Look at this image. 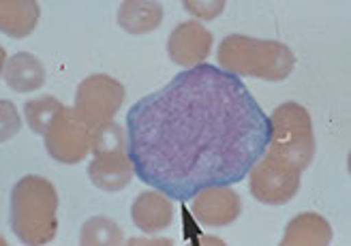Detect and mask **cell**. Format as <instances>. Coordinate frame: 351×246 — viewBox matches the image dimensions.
I'll use <instances>...</instances> for the list:
<instances>
[{
  "instance_id": "obj_21",
  "label": "cell",
  "mask_w": 351,
  "mask_h": 246,
  "mask_svg": "<svg viewBox=\"0 0 351 246\" xmlns=\"http://www.w3.org/2000/svg\"><path fill=\"white\" fill-rule=\"evenodd\" d=\"M129 244H148V246H152V244H171V240H137V238H133Z\"/></svg>"
},
{
  "instance_id": "obj_4",
  "label": "cell",
  "mask_w": 351,
  "mask_h": 246,
  "mask_svg": "<svg viewBox=\"0 0 351 246\" xmlns=\"http://www.w3.org/2000/svg\"><path fill=\"white\" fill-rule=\"evenodd\" d=\"M270 125H272V139L266 152L300 171L308 167L315 152V139H313L311 116L302 105L298 103L280 105L272 114Z\"/></svg>"
},
{
  "instance_id": "obj_12",
  "label": "cell",
  "mask_w": 351,
  "mask_h": 246,
  "mask_svg": "<svg viewBox=\"0 0 351 246\" xmlns=\"http://www.w3.org/2000/svg\"><path fill=\"white\" fill-rule=\"evenodd\" d=\"M3 77L13 90L30 93V90H39L43 86L45 69L32 54L22 51V54H15L13 58L7 60V64L3 66Z\"/></svg>"
},
{
  "instance_id": "obj_7",
  "label": "cell",
  "mask_w": 351,
  "mask_h": 246,
  "mask_svg": "<svg viewBox=\"0 0 351 246\" xmlns=\"http://www.w3.org/2000/svg\"><path fill=\"white\" fill-rule=\"evenodd\" d=\"M300 188V169L287 165L272 154H263L251 169V193L263 204H285Z\"/></svg>"
},
{
  "instance_id": "obj_18",
  "label": "cell",
  "mask_w": 351,
  "mask_h": 246,
  "mask_svg": "<svg viewBox=\"0 0 351 246\" xmlns=\"http://www.w3.org/2000/svg\"><path fill=\"white\" fill-rule=\"evenodd\" d=\"M118 150H125V131H122L116 122L110 120L93 129V137H90L93 156L118 152Z\"/></svg>"
},
{
  "instance_id": "obj_3",
  "label": "cell",
  "mask_w": 351,
  "mask_h": 246,
  "mask_svg": "<svg viewBox=\"0 0 351 246\" xmlns=\"http://www.w3.org/2000/svg\"><path fill=\"white\" fill-rule=\"evenodd\" d=\"M219 62L234 75L263 77L270 82L285 79L293 69L291 49L276 41H259L253 37L232 34L219 47Z\"/></svg>"
},
{
  "instance_id": "obj_5",
  "label": "cell",
  "mask_w": 351,
  "mask_h": 246,
  "mask_svg": "<svg viewBox=\"0 0 351 246\" xmlns=\"http://www.w3.org/2000/svg\"><path fill=\"white\" fill-rule=\"evenodd\" d=\"M47 152L60 163H80L90 152L93 129L75 114V110L62 108L45 131Z\"/></svg>"
},
{
  "instance_id": "obj_19",
  "label": "cell",
  "mask_w": 351,
  "mask_h": 246,
  "mask_svg": "<svg viewBox=\"0 0 351 246\" xmlns=\"http://www.w3.org/2000/svg\"><path fill=\"white\" fill-rule=\"evenodd\" d=\"M225 3L219 0V3H184V9L193 15H199L202 20H208V17H217L221 11H223Z\"/></svg>"
},
{
  "instance_id": "obj_1",
  "label": "cell",
  "mask_w": 351,
  "mask_h": 246,
  "mask_svg": "<svg viewBox=\"0 0 351 246\" xmlns=\"http://www.w3.org/2000/svg\"><path fill=\"white\" fill-rule=\"evenodd\" d=\"M272 139L244 82L210 64L176 75L127 114V154L139 180L171 199L240 182Z\"/></svg>"
},
{
  "instance_id": "obj_17",
  "label": "cell",
  "mask_w": 351,
  "mask_h": 246,
  "mask_svg": "<svg viewBox=\"0 0 351 246\" xmlns=\"http://www.w3.org/2000/svg\"><path fill=\"white\" fill-rule=\"evenodd\" d=\"M64 108V105L51 97H41V99H32L26 103V120L34 133L45 135L47 127L51 125V120L56 118V114Z\"/></svg>"
},
{
  "instance_id": "obj_6",
  "label": "cell",
  "mask_w": 351,
  "mask_h": 246,
  "mask_svg": "<svg viewBox=\"0 0 351 246\" xmlns=\"http://www.w3.org/2000/svg\"><path fill=\"white\" fill-rule=\"evenodd\" d=\"M125 99V86L108 75H93L80 84L75 97V114L95 129L110 122Z\"/></svg>"
},
{
  "instance_id": "obj_20",
  "label": "cell",
  "mask_w": 351,
  "mask_h": 246,
  "mask_svg": "<svg viewBox=\"0 0 351 246\" xmlns=\"http://www.w3.org/2000/svg\"><path fill=\"white\" fill-rule=\"evenodd\" d=\"M0 108H3V127L7 125L9 127V131H7V135L3 137V142L5 139H9L15 131H17V127H20V118H17V112H15V108L9 103V101H3L0 103Z\"/></svg>"
},
{
  "instance_id": "obj_14",
  "label": "cell",
  "mask_w": 351,
  "mask_h": 246,
  "mask_svg": "<svg viewBox=\"0 0 351 246\" xmlns=\"http://www.w3.org/2000/svg\"><path fill=\"white\" fill-rule=\"evenodd\" d=\"M163 20V7L159 3H122L118 11V24L127 32L139 34L154 30Z\"/></svg>"
},
{
  "instance_id": "obj_16",
  "label": "cell",
  "mask_w": 351,
  "mask_h": 246,
  "mask_svg": "<svg viewBox=\"0 0 351 246\" xmlns=\"http://www.w3.org/2000/svg\"><path fill=\"white\" fill-rule=\"evenodd\" d=\"M80 242L86 246H103V244H120L122 234L118 230V225L112 219L105 217H95L90 221H86L82 227Z\"/></svg>"
},
{
  "instance_id": "obj_15",
  "label": "cell",
  "mask_w": 351,
  "mask_h": 246,
  "mask_svg": "<svg viewBox=\"0 0 351 246\" xmlns=\"http://www.w3.org/2000/svg\"><path fill=\"white\" fill-rule=\"evenodd\" d=\"M39 17L37 3H13L7 0L3 3V32L11 34V37H26V34L34 28V22Z\"/></svg>"
},
{
  "instance_id": "obj_10",
  "label": "cell",
  "mask_w": 351,
  "mask_h": 246,
  "mask_svg": "<svg viewBox=\"0 0 351 246\" xmlns=\"http://www.w3.org/2000/svg\"><path fill=\"white\" fill-rule=\"evenodd\" d=\"M133 171H135L133 163L129 159V154H125V150L99 154L88 165V175H90L93 184L108 193L125 188L131 182Z\"/></svg>"
},
{
  "instance_id": "obj_13",
  "label": "cell",
  "mask_w": 351,
  "mask_h": 246,
  "mask_svg": "<svg viewBox=\"0 0 351 246\" xmlns=\"http://www.w3.org/2000/svg\"><path fill=\"white\" fill-rule=\"evenodd\" d=\"M332 240L330 223L317 214H300L289 225L283 238V246L289 244H328Z\"/></svg>"
},
{
  "instance_id": "obj_8",
  "label": "cell",
  "mask_w": 351,
  "mask_h": 246,
  "mask_svg": "<svg viewBox=\"0 0 351 246\" xmlns=\"http://www.w3.org/2000/svg\"><path fill=\"white\" fill-rule=\"evenodd\" d=\"M193 214L206 227H223L240 214V199L230 186H208L195 195Z\"/></svg>"
},
{
  "instance_id": "obj_11",
  "label": "cell",
  "mask_w": 351,
  "mask_h": 246,
  "mask_svg": "<svg viewBox=\"0 0 351 246\" xmlns=\"http://www.w3.org/2000/svg\"><path fill=\"white\" fill-rule=\"evenodd\" d=\"M133 223L146 234H159L165 227H169L173 219V206L169 197L161 190H148L142 193L131 208Z\"/></svg>"
},
{
  "instance_id": "obj_2",
  "label": "cell",
  "mask_w": 351,
  "mask_h": 246,
  "mask_svg": "<svg viewBox=\"0 0 351 246\" xmlns=\"http://www.w3.org/2000/svg\"><path fill=\"white\" fill-rule=\"evenodd\" d=\"M58 195L51 182L39 175H26L11 193V225L17 240L45 244L56 236Z\"/></svg>"
},
{
  "instance_id": "obj_9",
  "label": "cell",
  "mask_w": 351,
  "mask_h": 246,
  "mask_svg": "<svg viewBox=\"0 0 351 246\" xmlns=\"http://www.w3.org/2000/svg\"><path fill=\"white\" fill-rule=\"evenodd\" d=\"M210 45H213V34L204 28V24L184 22L178 28H173L167 43V51L176 64L197 66V62H202L208 56Z\"/></svg>"
}]
</instances>
